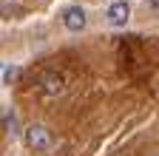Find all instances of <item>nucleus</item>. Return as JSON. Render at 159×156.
Here are the masks:
<instances>
[{
    "label": "nucleus",
    "instance_id": "1",
    "mask_svg": "<svg viewBox=\"0 0 159 156\" xmlns=\"http://www.w3.org/2000/svg\"><path fill=\"white\" fill-rule=\"evenodd\" d=\"M26 142H29V148H34V150H51L54 136H51V131H48L46 125H31V128L26 131Z\"/></svg>",
    "mask_w": 159,
    "mask_h": 156
},
{
    "label": "nucleus",
    "instance_id": "3",
    "mask_svg": "<svg viewBox=\"0 0 159 156\" xmlns=\"http://www.w3.org/2000/svg\"><path fill=\"white\" fill-rule=\"evenodd\" d=\"M85 9L83 6H68L66 11H63V23H66V29L68 31H83L85 29Z\"/></svg>",
    "mask_w": 159,
    "mask_h": 156
},
{
    "label": "nucleus",
    "instance_id": "4",
    "mask_svg": "<svg viewBox=\"0 0 159 156\" xmlns=\"http://www.w3.org/2000/svg\"><path fill=\"white\" fill-rule=\"evenodd\" d=\"M142 9L148 14H159V0H142Z\"/></svg>",
    "mask_w": 159,
    "mask_h": 156
},
{
    "label": "nucleus",
    "instance_id": "5",
    "mask_svg": "<svg viewBox=\"0 0 159 156\" xmlns=\"http://www.w3.org/2000/svg\"><path fill=\"white\" fill-rule=\"evenodd\" d=\"M14 74H17V68H14V65H6V68H3V80L9 82V80H11Z\"/></svg>",
    "mask_w": 159,
    "mask_h": 156
},
{
    "label": "nucleus",
    "instance_id": "2",
    "mask_svg": "<svg viewBox=\"0 0 159 156\" xmlns=\"http://www.w3.org/2000/svg\"><path fill=\"white\" fill-rule=\"evenodd\" d=\"M128 17H131V6L125 3V0H116V3H111V6L105 9V20H108L111 26H125Z\"/></svg>",
    "mask_w": 159,
    "mask_h": 156
}]
</instances>
